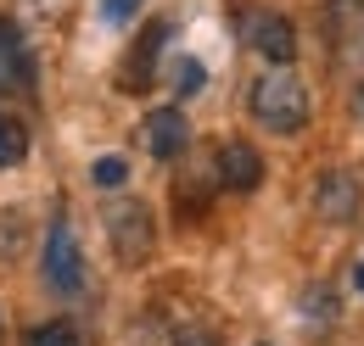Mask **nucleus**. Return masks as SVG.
Here are the masks:
<instances>
[{
    "label": "nucleus",
    "instance_id": "obj_11",
    "mask_svg": "<svg viewBox=\"0 0 364 346\" xmlns=\"http://www.w3.org/2000/svg\"><path fill=\"white\" fill-rule=\"evenodd\" d=\"M90 179L101 184V190H124V179H129V162H124V157H101V162L90 168Z\"/></svg>",
    "mask_w": 364,
    "mask_h": 346
},
{
    "label": "nucleus",
    "instance_id": "obj_2",
    "mask_svg": "<svg viewBox=\"0 0 364 346\" xmlns=\"http://www.w3.org/2000/svg\"><path fill=\"white\" fill-rule=\"evenodd\" d=\"M107 240H112V257L124 262V268H140V262L151 257L157 223H151V213H146V201L112 196V201H107Z\"/></svg>",
    "mask_w": 364,
    "mask_h": 346
},
{
    "label": "nucleus",
    "instance_id": "obj_4",
    "mask_svg": "<svg viewBox=\"0 0 364 346\" xmlns=\"http://www.w3.org/2000/svg\"><path fill=\"white\" fill-rule=\"evenodd\" d=\"M364 207V184H359V173H348V168H325L314 179V213L325 218V223H353Z\"/></svg>",
    "mask_w": 364,
    "mask_h": 346
},
{
    "label": "nucleus",
    "instance_id": "obj_16",
    "mask_svg": "<svg viewBox=\"0 0 364 346\" xmlns=\"http://www.w3.org/2000/svg\"><path fill=\"white\" fill-rule=\"evenodd\" d=\"M353 285H359V291H364V262H359V274H353Z\"/></svg>",
    "mask_w": 364,
    "mask_h": 346
},
{
    "label": "nucleus",
    "instance_id": "obj_12",
    "mask_svg": "<svg viewBox=\"0 0 364 346\" xmlns=\"http://www.w3.org/2000/svg\"><path fill=\"white\" fill-rule=\"evenodd\" d=\"M174 84H180V95H196V89H202V62H191V56H185L180 73H174Z\"/></svg>",
    "mask_w": 364,
    "mask_h": 346
},
{
    "label": "nucleus",
    "instance_id": "obj_14",
    "mask_svg": "<svg viewBox=\"0 0 364 346\" xmlns=\"http://www.w3.org/2000/svg\"><path fill=\"white\" fill-rule=\"evenodd\" d=\"M180 346H219L213 330H180Z\"/></svg>",
    "mask_w": 364,
    "mask_h": 346
},
{
    "label": "nucleus",
    "instance_id": "obj_10",
    "mask_svg": "<svg viewBox=\"0 0 364 346\" xmlns=\"http://www.w3.org/2000/svg\"><path fill=\"white\" fill-rule=\"evenodd\" d=\"M28 346H85V341H79V330H73V324H62V318H56V324L28 330Z\"/></svg>",
    "mask_w": 364,
    "mask_h": 346
},
{
    "label": "nucleus",
    "instance_id": "obj_17",
    "mask_svg": "<svg viewBox=\"0 0 364 346\" xmlns=\"http://www.w3.org/2000/svg\"><path fill=\"white\" fill-rule=\"evenodd\" d=\"M258 346H269V341H258Z\"/></svg>",
    "mask_w": 364,
    "mask_h": 346
},
{
    "label": "nucleus",
    "instance_id": "obj_1",
    "mask_svg": "<svg viewBox=\"0 0 364 346\" xmlns=\"http://www.w3.org/2000/svg\"><path fill=\"white\" fill-rule=\"evenodd\" d=\"M247 112L269 134H297L309 123V84L291 67H269L258 84L247 89Z\"/></svg>",
    "mask_w": 364,
    "mask_h": 346
},
{
    "label": "nucleus",
    "instance_id": "obj_7",
    "mask_svg": "<svg viewBox=\"0 0 364 346\" xmlns=\"http://www.w3.org/2000/svg\"><path fill=\"white\" fill-rule=\"evenodd\" d=\"M185 145H191V123H185L180 106H157L151 118H146V151L157 157V162H174Z\"/></svg>",
    "mask_w": 364,
    "mask_h": 346
},
{
    "label": "nucleus",
    "instance_id": "obj_5",
    "mask_svg": "<svg viewBox=\"0 0 364 346\" xmlns=\"http://www.w3.org/2000/svg\"><path fill=\"white\" fill-rule=\"evenodd\" d=\"M247 40L269 67H291V56H297V34H291V23L280 11H252L247 17Z\"/></svg>",
    "mask_w": 364,
    "mask_h": 346
},
{
    "label": "nucleus",
    "instance_id": "obj_3",
    "mask_svg": "<svg viewBox=\"0 0 364 346\" xmlns=\"http://www.w3.org/2000/svg\"><path fill=\"white\" fill-rule=\"evenodd\" d=\"M46 285L62 296H79L85 291V257H79V240H73V223L56 218L46 235Z\"/></svg>",
    "mask_w": 364,
    "mask_h": 346
},
{
    "label": "nucleus",
    "instance_id": "obj_8",
    "mask_svg": "<svg viewBox=\"0 0 364 346\" xmlns=\"http://www.w3.org/2000/svg\"><path fill=\"white\" fill-rule=\"evenodd\" d=\"M163 34H168V28H151V34H146V40L129 50V62H135V67L124 73V89H146L151 67H157V45H163Z\"/></svg>",
    "mask_w": 364,
    "mask_h": 346
},
{
    "label": "nucleus",
    "instance_id": "obj_15",
    "mask_svg": "<svg viewBox=\"0 0 364 346\" xmlns=\"http://www.w3.org/2000/svg\"><path fill=\"white\" fill-rule=\"evenodd\" d=\"M11 45H17V40H11V28H6V17H0V56H6Z\"/></svg>",
    "mask_w": 364,
    "mask_h": 346
},
{
    "label": "nucleus",
    "instance_id": "obj_9",
    "mask_svg": "<svg viewBox=\"0 0 364 346\" xmlns=\"http://www.w3.org/2000/svg\"><path fill=\"white\" fill-rule=\"evenodd\" d=\"M23 157H28V129L11 112H0V168H17Z\"/></svg>",
    "mask_w": 364,
    "mask_h": 346
},
{
    "label": "nucleus",
    "instance_id": "obj_13",
    "mask_svg": "<svg viewBox=\"0 0 364 346\" xmlns=\"http://www.w3.org/2000/svg\"><path fill=\"white\" fill-rule=\"evenodd\" d=\"M140 11V0H107V23H129Z\"/></svg>",
    "mask_w": 364,
    "mask_h": 346
},
{
    "label": "nucleus",
    "instance_id": "obj_6",
    "mask_svg": "<svg viewBox=\"0 0 364 346\" xmlns=\"http://www.w3.org/2000/svg\"><path fill=\"white\" fill-rule=\"evenodd\" d=\"M219 184H225V190H235V196H252V190L264 184V157H258L247 140L219 145Z\"/></svg>",
    "mask_w": 364,
    "mask_h": 346
}]
</instances>
